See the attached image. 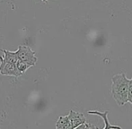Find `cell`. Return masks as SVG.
<instances>
[{
	"label": "cell",
	"mask_w": 132,
	"mask_h": 129,
	"mask_svg": "<svg viewBox=\"0 0 132 129\" xmlns=\"http://www.w3.org/2000/svg\"><path fill=\"white\" fill-rule=\"evenodd\" d=\"M42 2H43V3H45V4H47L48 3V1H49V0H42Z\"/></svg>",
	"instance_id": "10"
},
{
	"label": "cell",
	"mask_w": 132,
	"mask_h": 129,
	"mask_svg": "<svg viewBox=\"0 0 132 129\" xmlns=\"http://www.w3.org/2000/svg\"><path fill=\"white\" fill-rule=\"evenodd\" d=\"M87 113H88L89 115H96V116H98V117H102L103 122H104L103 129H120L121 128V126H114V125H111V123L109 122V120H108V113H109V111H108V110H106L104 112L97 111V110H90V111H88Z\"/></svg>",
	"instance_id": "5"
},
{
	"label": "cell",
	"mask_w": 132,
	"mask_h": 129,
	"mask_svg": "<svg viewBox=\"0 0 132 129\" xmlns=\"http://www.w3.org/2000/svg\"><path fill=\"white\" fill-rule=\"evenodd\" d=\"M18 56V60H22V61H26L30 62L36 64L38 58L36 56V52L33 51L30 46L25 45V44H20L18 46V49L16 51Z\"/></svg>",
	"instance_id": "2"
},
{
	"label": "cell",
	"mask_w": 132,
	"mask_h": 129,
	"mask_svg": "<svg viewBox=\"0 0 132 129\" xmlns=\"http://www.w3.org/2000/svg\"><path fill=\"white\" fill-rule=\"evenodd\" d=\"M128 102L132 106V78L129 81V89H128Z\"/></svg>",
	"instance_id": "9"
},
{
	"label": "cell",
	"mask_w": 132,
	"mask_h": 129,
	"mask_svg": "<svg viewBox=\"0 0 132 129\" xmlns=\"http://www.w3.org/2000/svg\"><path fill=\"white\" fill-rule=\"evenodd\" d=\"M129 80L125 73L116 74L111 78V96L120 106L128 102V89Z\"/></svg>",
	"instance_id": "1"
},
{
	"label": "cell",
	"mask_w": 132,
	"mask_h": 129,
	"mask_svg": "<svg viewBox=\"0 0 132 129\" xmlns=\"http://www.w3.org/2000/svg\"><path fill=\"white\" fill-rule=\"evenodd\" d=\"M57 129H71V125L68 116H60L56 123Z\"/></svg>",
	"instance_id": "6"
},
{
	"label": "cell",
	"mask_w": 132,
	"mask_h": 129,
	"mask_svg": "<svg viewBox=\"0 0 132 129\" xmlns=\"http://www.w3.org/2000/svg\"><path fill=\"white\" fill-rule=\"evenodd\" d=\"M68 118H69L70 125H71V129L79 128V126L86 123V118L84 116V114L76 112L74 110H70Z\"/></svg>",
	"instance_id": "4"
},
{
	"label": "cell",
	"mask_w": 132,
	"mask_h": 129,
	"mask_svg": "<svg viewBox=\"0 0 132 129\" xmlns=\"http://www.w3.org/2000/svg\"><path fill=\"white\" fill-rule=\"evenodd\" d=\"M16 67H17L18 70L21 72L22 74H23L25 71L31 67L35 66V64L30 62V61H22V60H18L17 62H16Z\"/></svg>",
	"instance_id": "8"
},
{
	"label": "cell",
	"mask_w": 132,
	"mask_h": 129,
	"mask_svg": "<svg viewBox=\"0 0 132 129\" xmlns=\"http://www.w3.org/2000/svg\"><path fill=\"white\" fill-rule=\"evenodd\" d=\"M0 74L5 76H13L15 78H18L22 75L21 72L18 70L16 65L5 61L3 56H0Z\"/></svg>",
	"instance_id": "3"
},
{
	"label": "cell",
	"mask_w": 132,
	"mask_h": 129,
	"mask_svg": "<svg viewBox=\"0 0 132 129\" xmlns=\"http://www.w3.org/2000/svg\"><path fill=\"white\" fill-rule=\"evenodd\" d=\"M0 51L4 52L3 57L5 61L16 64V62H17V61H18V56H17L16 52H10V51H6V50H4V49H0Z\"/></svg>",
	"instance_id": "7"
}]
</instances>
